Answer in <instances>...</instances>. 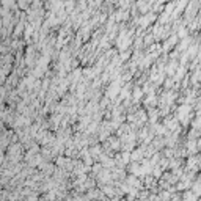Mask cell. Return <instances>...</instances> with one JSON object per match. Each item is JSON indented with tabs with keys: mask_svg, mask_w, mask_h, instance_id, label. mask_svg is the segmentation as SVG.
Wrapping results in <instances>:
<instances>
[{
	"mask_svg": "<svg viewBox=\"0 0 201 201\" xmlns=\"http://www.w3.org/2000/svg\"><path fill=\"white\" fill-rule=\"evenodd\" d=\"M160 2H167V0H160Z\"/></svg>",
	"mask_w": 201,
	"mask_h": 201,
	"instance_id": "cell-2",
	"label": "cell"
},
{
	"mask_svg": "<svg viewBox=\"0 0 201 201\" xmlns=\"http://www.w3.org/2000/svg\"><path fill=\"white\" fill-rule=\"evenodd\" d=\"M11 2H14V0H3V5H10Z\"/></svg>",
	"mask_w": 201,
	"mask_h": 201,
	"instance_id": "cell-1",
	"label": "cell"
}]
</instances>
